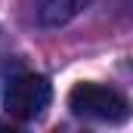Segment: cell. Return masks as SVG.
<instances>
[{
  "mask_svg": "<svg viewBox=\"0 0 133 133\" xmlns=\"http://www.w3.org/2000/svg\"><path fill=\"white\" fill-rule=\"evenodd\" d=\"M53 99V87L43 74L34 71H22L12 74L3 87V111L22 124H28L34 118H40L46 111V105Z\"/></svg>",
  "mask_w": 133,
  "mask_h": 133,
  "instance_id": "1",
  "label": "cell"
},
{
  "mask_svg": "<svg viewBox=\"0 0 133 133\" xmlns=\"http://www.w3.org/2000/svg\"><path fill=\"white\" fill-rule=\"evenodd\" d=\"M68 108L77 118H90L102 124H121L130 118V102L118 90L102 84H74L68 93Z\"/></svg>",
  "mask_w": 133,
  "mask_h": 133,
  "instance_id": "2",
  "label": "cell"
},
{
  "mask_svg": "<svg viewBox=\"0 0 133 133\" xmlns=\"http://www.w3.org/2000/svg\"><path fill=\"white\" fill-rule=\"evenodd\" d=\"M84 3H87V0H40L37 16H40V22H43L46 28H59V25L71 22V19L84 9Z\"/></svg>",
  "mask_w": 133,
  "mask_h": 133,
  "instance_id": "3",
  "label": "cell"
}]
</instances>
